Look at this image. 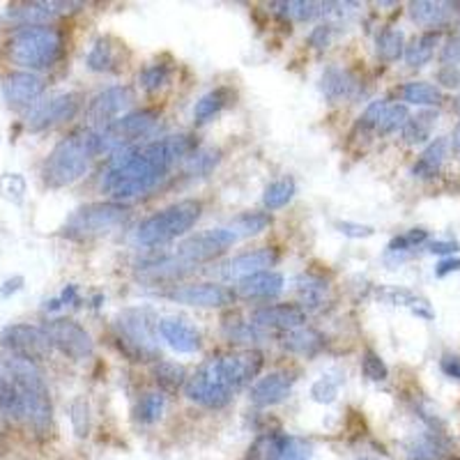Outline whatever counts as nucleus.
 Here are the masks:
<instances>
[{"label": "nucleus", "instance_id": "obj_1", "mask_svg": "<svg viewBox=\"0 0 460 460\" xmlns=\"http://www.w3.org/2000/svg\"><path fill=\"white\" fill-rule=\"evenodd\" d=\"M196 152L192 134H171L150 143H136L115 152L102 177V189L113 200L139 199L150 193L180 159Z\"/></svg>", "mask_w": 460, "mask_h": 460}, {"label": "nucleus", "instance_id": "obj_2", "mask_svg": "<svg viewBox=\"0 0 460 460\" xmlns=\"http://www.w3.org/2000/svg\"><path fill=\"white\" fill-rule=\"evenodd\" d=\"M260 369L262 354L256 350L212 357L196 373L189 375L184 382V396L208 410H221L260 373Z\"/></svg>", "mask_w": 460, "mask_h": 460}, {"label": "nucleus", "instance_id": "obj_3", "mask_svg": "<svg viewBox=\"0 0 460 460\" xmlns=\"http://www.w3.org/2000/svg\"><path fill=\"white\" fill-rule=\"evenodd\" d=\"M99 155V134L92 129H81L60 141L42 166V177L48 187L60 189L74 184L86 175L92 159Z\"/></svg>", "mask_w": 460, "mask_h": 460}, {"label": "nucleus", "instance_id": "obj_4", "mask_svg": "<svg viewBox=\"0 0 460 460\" xmlns=\"http://www.w3.org/2000/svg\"><path fill=\"white\" fill-rule=\"evenodd\" d=\"M63 55V38L55 28L30 26L19 28L7 42V58L16 67L28 72L51 70Z\"/></svg>", "mask_w": 460, "mask_h": 460}, {"label": "nucleus", "instance_id": "obj_5", "mask_svg": "<svg viewBox=\"0 0 460 460\" xmlns=\"http://www.w3.org/2000/svg\"><path fill=\"white\" fill-rule=\"evenodd\" d=\"M0 366L7 371V375L21 391L23 419L32 429L47 430L51 423V398H48L47 382H44L38 364L10 354V357L0 359Z\"/></svg>", "mask_w": 460, "mask_h": 460}, {"label": "nucleus", "instance_id": "obj_6", "mask_svg": "<svg viewBox=\"0 0 460 460\" xmlns=\"http://www.w3.org/2000/svg\"><path fill=\"white\" fill-rule=\"evenodd\" d=\"M200 209L203 208L199 200H180V203L168 205L157 215L148 217L134 230V242L141 246H159L177 240L196 226V221L200 219Z\"/></svg>", "mask_w": 460, "mask_h": 460}, {"label": "nucleus", "instance_id": "obj_7", "mask_svg": "<svg viewBox=\"0 0 460 460\" xmlns=\"http://www.w3.org/2000/svg\"><path fill=\"white\" fill-rule=\"evenodd\" d=\"M127 219V208L120 203H92L76 209L67 219L63 233L70 240H92L113 233Z\"/></svg>", "mask_w": 460, "mask_h": 460}, {"label": "nucleus", "instance_id": "obj_8", "mask_svg": "<svg viewBox=\"0 0 460 460\" xmlns=\"http://www.w3.org/2000/svg\"><path fill=\"white\" fill-rule=\"evenodd\" d=\"M159 123V113L152 108H141V111H132L120 115L118 120H113L111 124L99 132V155L102 152H120L124 148L139 143L141 139L150 134L152 129Z\"/></svg>", "mask_w": 460, "mask_h": 460}, {"label": "nucleus", "instance_id": "obj_9", "mask_svg": "<svg viewBox=\"0 0 460 460\" xmlns=\"http://www.w3.org/2000/svg\"><path fill=\"white\" fill-rule=\"evenodd\" d=\"M159 322L152 320L148 311H124L118 320L120 348L124 350L132 362H145V359H159L157 348L155 327Z\"/></svg>", "mask_w": 460, "mask_h": 460}, {"label": "nucleus", "instance_id": "obj_10", "mask_svg": "<svg viewBox=\"0 0 460 460\" xmlns=\"http://www.w3.org/2000/svg\"><path fill=\"white\" fill-rule=\"evenodd\" d=\"M237 240H240V237L235 235V230L233 228H209L205 230V233H199V235L184 240L183 244L177 246L175 258L193 269L199 268V265H203V262L219 258L221 253H224L226 249H230Z\"/></svg>", "mask_w": 460, "mask_h": 460}, {"label": "nucleus", "instance_id": "obj_11", "mask_svg": "<svg viewBox=\"0 0 460 460\" xmlns=\"http://www.w3.org/2000/svg\"><path fill=\"white\" fill-rule=\"evenodd\" d=\"M0 345L10 350V354L21 357L38 364L42 359L51 357V341H48L44 327L35 325H7L0 332Z\"/></svg>", "mask_w": 460, "mask_h": 460}, {"label": "nucleus", "instance_id": "obj_12", "mask_svg": "<svg viewBox=\"0 0 460 460\" xmlns=\"http://www.w3.org/2000/svg\"><path fill=\"white\" fill-rule=\"evenodd\" d=\"M44 332H47L51 345L58 348L64 357H70L72 362H83L95 353V343H92L90 334L79 322L67 320V318L48 320L44 325Z\"/></svg>", "mask_w": 460, "mask_h": 460}, {"label": "nucleus", "instance_id": "obj_13", "mask_svg": "<svg viewBox=\"0 0 460 460\" xmlns=\"http://www.w3.org/2000/svg\"><path fill=\"white\" fill-rule=\"evenodd\" d=\"M81 97L76 92H64V95H55L47 102H39L32 106V111L28 113L26 127L30 132H44V129H51L55 124H63L67 120H72L79 111Z\"/></svg>", "mask_w": 460, "mask_h": 460}, {"label": "nucleus", "instance_id": "obj_14", "mask_svg": "<svg viewBox=\"0 0 460 460\" xmlns=\"http://www.w3.org/2000/svg\"><path fill=\"white\" fill-rule=\"evenodd\" d=\"M171 300L187 306H199V309H221L235 302V293L217 284H193L171 293Z\"/></svg>", "mask_w": 460, "mask_h": 460}, {"label": "nucleus", "instance_id": "obj_15", "mask_svg": "<svg viewBox=\"0 0 460 460\" xmlns=\"http://www.w3.org/2000/svg\"><path fill=\"white\" fill-rule=\"evenodd\" d=\"M277 262L278 253L274 249H256V251H246L224 262L219 269V277L226 278V281H242V278L251 277V274L274 268Z\"/></svg>", "mask_w": 460, "mask_h": 460}, {"label": "nucleus", "instance_id": "obj_16", "mask_svg": "<svg viewBox=\"0 0 460 460\" xmlns=\"http://www.w3.org/2000/svg\"><path fill=\"white\" fill-rule=\"evenodd\" d=\"M44 92L42 76L32 72H12L3 79V97L12 108L30 106Z\"/></svg>", "mask_w": 460, "mask_h": 460}, {"label": "nucleus", "instance_id": "obj_17", "mask_svg": "<svg viewBox=\"0 0 460 460\" xmlns=\"http://www.w3.org/2000/svg\"><path fill=\"white\" fill-rule=\"evenodd\" d=\"M294 373L293 371H274V373L265 375L249 391V401L256 407H272L277 403L285 401L290 396L294 385Z\"/></svg>", "mask_w": 460, "mask_h": 460}, {"label": "nucleus", "instance_id": "obj_18", "mask_svg": "<svg viewBox=\"0 0 460 460\" xmlns=\"http://www.w3.org/2000/svg\"><path fill=\"white\" fill-rule=\"evenodd\" d=\"M134 102L132 90L124 86H113L106 88L104 92H99L97 97H92L90 106H88V118L95 124H111L113 120L120 118V113Z\"/></svg>", "mask_w": 460, "mask_h": 460}, {"label": "nucleus", "instance_id": "obj_19", "mask_svg": "<svg viewBox=\"0 0 460 460\" xmlns=\"http://www.w3.org/2000/svg\"><path fill=\"white\" fill-rule=\"evenodd\" d=\"M251 322L265 332L269 329H284V332H293L300 329L306 322V313L302 306L294 304H274V306H262V309L253 311Z\"/></svg>", "mask_w": 460, "mask_h": 460}, {"label": "nucleus", "instance_id": "obj_20", "mask_svg": "<svg viewBox=\"0 0 460 460\" xmlns=\"http://www.w3.org/2000/svg\"><path fill=\"white\" fill-rule=\"evenodd\" d=\"M157 332L171 345L175 353L192 354L200 350V332L184 318H161Z\"/></svg>", "mask_w": 460, "mask_h": 460}, {"label": "nucleus", "instance_id": "obj_21", "mask_svg": "<svg viewBox=\"0 0 460 460\" xmlns=\"http://www.w3.org/2000/svg\"><path fill=\"white\" fill-rule=\"evenodd\" d=\"M285 278L284 274L265 269V272L251 274V277L242 278L237 285V294L244 300H272L284 293Z\"/></svg>", "mask_w": 460, "mask_h": 460}, {"label": "nucleus", "instance_id": "obj_22", "mask_svg": "<svg viewBox=\"0 0 460 460\" xmlns=\"http://www.w3.org/2000/svg\"><path fill=\"white\" fill-rule=\"evenodd\" d=\"M320 90L327 102L338 104L343 99H353L359 90V81L353 72L341 70L336 64L327 67L320 76Z\"/></svg>", "mask_w": 460, "mask_h": 460}, {"label": "nucleus", "instance_id": "obj_23", "mask_svg": "<svg viewBox=\"0 0 460 460\" xmlns=\"http://www.w3.org/2000/svg\"><path fill=\"white\" fill-rule=\"evenodd\" d=\"M64 7H72V3H55V0H39V3H26L21 7L7 12V19L14 23H21L23 28L30 26H47L48 21H54L55 16L63 14Z\"/></svg>", "mask_w": 460, "mask_h": 460}, {"label": "nucleus", "instance_id": "obj_24", "mask_svg": "<svg viewBox=\"0 0 460 460\" xmlns=\"http://www.w3.org/2000/svg\"><path fill=\"white\" fill-rule=\"evenodd\" d=\"M284 348L293 354H300V357H316L325 348V336L318 329L300 327V329L285 332Z\"/></svg>", "mask_w": 460, "mask_h": 460}, {"label": "nucleus", "instance_id": "obj_25", "mask_svg": "<svg viewBox=\"0 0 460 460\" xmlns=\"http://www.w3.org/2000/svg\"><path fill=\"white\" fill-rule=\"evenodd\" d=\"M447 152H449V139H435L433 143L422 152V157L417 159V164L413 166V175L414 177H433L435 173L442 168L447 159Z\"/></svg>", "mask_w": 460, "mask_h": 460}, {"label": "nucleus", "instance_id": "obj_26", "mask_svg": "<svg viewBox=\"0 0 460 460\" xmlns=\"http://www.w3.org/2000/svg\"><path fill=\"white\" fill-rule=\"evenodd\" d=\"M382 300H387L389 304H396V306H407V309L413 311L417 318H423V320H433L435 313L430 309V304L422 297H417L414 293L410 290H403V288H389L385 293H380Z\"/></svg>", "mask_w": 460, "mask_h": 460}, {"label": "nucleus", "instance_id": "obj_27", "mask_svg": "<svg viewBox=\"0 0 460 460\" xmlns=\"http://www.w3.org/2000/svg\"><path fill=\"white\" fill-rule=\"evenodd\" d=\"M230 102V90L228 88H217V90L208 92L196 102L193 106V120L196 124H205L208 120H212L217 113H221L226 108V104Z\"/></svg>", "mask_w": 460, "mask_h": 460}, {"label": "nucleus", "instance_id": "obj_28", "mask_svg": "<svg viewBox=\"0 0 460 460\" xmlns=\"http://www.w3.org/2000/svg\"><path fill=\"white\" fill-rule=\"evenodd\" d=\"M0 413H5L7 417L23 419L21 391L3 366H0Z\"/></svg>", "mask_w": 460, "mask_h": 460}, {"label": "nucleus", "instance_id": "obj_29", "mask_svg": "<svg viewBox=\"0 0 460 460\" xmlns=\"http://www.w3.org/2000/svg\"><path fill=\"white\" fill-rule=\"evenodd\" d=\"M327 290H329V285H327L325 278L320 277L302 274V277L297 278V294H300L302 306H306V309H318V306H322V302H325L327 297Z\"/></svg>", "mask_w": 460, "mask_h": 460}, {"label": "nucleus", "instance_id": "obj_30", "mask_svg": "<svg viewBox=\"0 0 460 460\" xmlns=\"http://www.w3.org/2000/svg\"><path fill=\"white\" fill-rule=\"evenodd\" d=\"M435 123H438V111L417 113V115L407 120V124L403 127V141H405L407 145H417L423 143V141H429Z\"/></svg>", "mask_w": 460, "mask_h": 460}, {"label": "nucleus", "instance_id": "obj_31", "mask_svg": "<svg viewBox=\"0 0 460 460\" xmlns=\"http://www.w3.org/2000/svg\"><path fill=\"white\" fill-rule=\"evenodd\" d=\"M164 410H166V396L161 391H150L141 396V401L134 407V419L143 426H152V423L159 422L164 417Z\"/></svg>", "mask_w": 460, "mask_h": 460}, {"label": "nucleus", "instance_id": "obj_32", "mask_svg": "<svg viewBox=\"0 0 460 460\" xmlns=\"http://www.w3.org/2000/svg\"><path fill=\"white\" fill-rule=\"evenodd\" d=\"M375 51H378V58L385 63H396L405 54V35L401 30L387 28L375 39Z\"/></svg>", "mask_w": 460, "mask_h": 460}, {"label": "nucleus", "instance_id": "obj_33", "mask_svg": "<svg viewBox=\"0 0 460 460\" xmlns=\"http://www.w3.org/2000/svg\"><path fill=\"white\" fill-rule=\"evenodd\" d=\"M438 42H439L438 32H423L422 38H417L410 47H405L403 58H405V63L410 64V67H423V64L433 58Z\"/></svg>", "mask_w": 460, "mask_h": 460}, {"label": "nucleus", "instance_id": "obj_34", "mask_svg": "<svg viewBox=\"0 0 460 460\" xmlns=\"http://www.w3.org/2000/svg\"><path fill=\"white\" fill-rule=\"evenodd\" d=\"M115 63H118V51L111 44L108 38H99L92 44L90 54H88L86 64L88 70L92 72H111L115 70Z\"/></svg>", "mask_w": 460, "mask_h": 460}, {"label": "nucleus", "instance_id": "obj_35", "mask_svg": "<svg viewBox=\"0 0 460 460\" xmlns=\"http://www.w3.org/2000/svg\"><path fill=\"white\" fill-rule=\"evenodd\" d=\"M274 12L284 19H293V21H311L316 16L322 14V3H313V0H290V3H272Z\"/></svg>", "mask_w": 460, "mask_h": 460}, {"label": "nucleus", "instance_id": "obj_36", "mask_svg": "<svg viewBox=\"0 0 460 460\" xmlns=\"http://www.w3.org/2000/svg\"><path fill=\"white\" fill-rule=\"evenodd\" d=\"M447 3H433V0H417V3H410V16L413 21L419 26H439L445 21L449 10H447Z\"/></svg>", "mask_w": 460, "mask_h": 460}, {"label": "nucleus", "instance_id": "obj_37", "mask_svg": "<svg viewBox=\"0 0 460 460\" xmlns=\"http://www.w3.org/2000/svg\"><path fill=\"white\" fill-rule=\"evenodd\" d=\"M403 99L410 104H417V106H439L442 104V90L435 88L433 83H426V81H413L403 88Z\"/></svg>", "mask_w": 460, "mask_h": 460}, {"label": "nucleus", "instance_id": "obj_38", "mask_svg": "<svg viewBox=\"0 0 460 460\" xmlns=\"http://www.w3.org/2000/svg\"><path fill=\"white\" fill-rule=\"evenodd\" d=\"M152 375H155L157 385L164 391H177L187 382V371H184V366L173 364V362H157L152 366Z\"/></svg>", "mask_w": 460, "mask_h": 460}, {"label": "nucleus", "instance_id": "obj_39", "mask_svg": "<svg viewBox=\"0 0 460 460\" xmlns=\"http://www.w3.org/2000/svg\"><path fill=\"white\" fill-rule=\"evenodd\" d=\"M294 180L293 177H284V180H277V183L269 184L268 189H265V193H262V205H265V209H281L285 208V205L293 200L294 196Z\"/></svg>", "mask_w": 460, "mask_h": 460}, {"label": "nucleus", "instance_id": "obj_40", "mask_svg": "<svg viewBox=\"0 0 460 460\" xmlns=\"http://www.w3.org/2000/svg\"><path fill=\"white\" fill-rule=\"evenodd\" d=\"M407 120H410V111H407L405 104H387V108L382 111L380 120H378V127H375V132L382 136L387 134H394L396 129H403L407 124Z\"/></svg>", "mask_w": 460, "mask_h": 460}, {"label": "nucleus", "instance_id": "obj_41", "mask_svg": "<svg viewBox=\"0 0 460 460\" xmlns=\"http://www.w3.org/2000/svg\"><path fill=\"white\" fill-rule=\"evenodd\" d=\"M269 224H272V217L268 212H244L242 217H237L235 224L230 226V228L235 230L237 237H249L262 233Z\"/></svg>", "mask_w": 460, "mask_h": 460}, {"label": "nucleus", "instance_id": "obj_42", "mask_svg": "<svg viewBox=\"0 0 460 460\" xmlns=\"http://www.w3.org/2000/svg\"><path fill=\"white\" fill-rule=\"evenodd\" d=\"M439 435L426 433L407 445V460H435L439 456Z\"/></svg>", "mask_w": 460, "mask_h": 460}, {"label": "nucleus", "instance_id": "obj_43", "mask_svg": "<svg viewBox=\"0 0 460 460\" xmlns=\"http://www.w3.org/2000/svg\"><path fill=\"white\" fill-rule=\"evenodd\" d=\"M168 81H171V64H164V63L148 64V67L139 74L141 88L148 92H157L159 88L166 86Z\"/></svg>", "mask_w": 460, "mask_h": 460}, {"label": "nucleus", "instance_id": "obj_44", "mask_svg": "<svg viewBox=\"0 0 460 460\" xmlns=\"http://www.w3.org/2000/svg\"><path fill=\"white\" fill-rule=\"evenodd\" d=\"M221 152L215 148H205V150H196L187 157V173L192 175H208V173L215 171V166L219 164Z\"/></svg>", "mask_w": 460, "mask_h": 460}, {"label": "nucleus", "instance_id": "obj_45", "mask_svg": "<svg viewBox=\"0 0 460 460\" xmlns=\"http://www.w3.org/2000/svg\"><path fill=\"white\" fill-rule=\"evenodd\" d=\"M426 240H429V230L413 228V230H407V233H403V235L394 237L387 249H389V253H394V256H401V253L410 251V249H414V246L423 244Z\"/></svg>", "mask_w": 460, "mask_h": 460}, {"label": "nucleus", "instance_id": "obj_46", "mask_svg": "<svg viewBox=\"0 0 460 460\" xmlns=\"http://www.w3.org/2000/svg\"><path fill=\"white\" fill-rule=\"evenodd\" d=\"M226 336L235 343H256V341H262V338H268V332L249 320V322H235V325L226 327Z\"/></svg>", "mask_w": 460, "mask_h": 460}, {"label": "nucleus", "instance_id": "obj_47", "mask_svg": "<svg viewBox=\"0 0 460 460\" xmlns=\"http://www.w3.org/2000/svg\"><path fill=\"white\" fill-rule=\"evenodd\" d=\"M0 193H3V199H7L10 203H23V196H26V180H23L19 173H7V175L0 177Z\"/></svg>", "mask_w": 460, "mask_h": 460}, {"label": "nucleus", "instance_id": "obj_48", "mask_svg": "<svg viewBox=\"0 0 460 460\" xmlns=\"http://www.w3.org/2000/svg\"><path fill=\"white\" fill-rule=\"evenodd\" d=\"M362 373L373 382H385L389 378V369H387L385 359L380 357L373 350H364V357H362Z\"/></svg>", "mask_w": 460, "mask_h": 460}, {"label": "nucleus", "instance_id": "obj_49", "mask_svg": "<svg viewBox=\"0 0 460 460\" xmlns=\"http://www.w3.org/2000/svg\"><path fill=\"white\" fill-rule=\"evenodd\" d=\"M338 387H341V380H334L332 375H322L320 380H316L311 387V398L316 403H322V405H329V403L336 401Z\"/></svg>", "mask_w": 460, "mask_h": 460}, {"label": "nucleus", "instance_id": "obj_50", "mask_svg": "<svg viewBox=\"0 0 460 460\" xmlns=\"http://www.w3.org/2000/svg\"><path fill=\"white\" fill-rule=\"evenodd\" d=\"M70 419L72 426H74V433L79 438H88V433H90V405H88L86 398H76L72 403Z\"/></svg>", "mask_w": 460, "mask_h": 460}, {"label": "nucleus", "instance_id": "obj_51", "mask_svg": "<svg viewBox=\"0 0 460 460\" xmlns=\"http://www.w3.org/2000/svg\"><path fill=\"white\" fill-rule=\"evenodd\" d=\"M387 108V99H375V102H371L369 106H366V111L362 113V118H359V129H364V132H369V129H375L378 127V120H380L382 111Z\"/></svg>", "mask_w": 460, "mask_h": 460}, {"label": "nucleus", "instance_id": "obj_52", "mask_svg": "<svg viewBox=\"0 0 460 460\" xmlns=\"http://www.w3.org/2000/svg\"><path fill=\"white\" fill-rule=\"evenodd\" d=\"M336 230L350 240H362V237H371L375 233L371 226L354 224V221H336Z\"/></svg>", "mask_w": 460, "mask_h": 460}, {"label": "nucleus", "instance_id": "obj_53", "mask_svg": "<svg viewBox=\"0 0 460 460\" xmlns=\"http://www.w3.org/2000/svg\"><path fill=\"white\" fill-rule=\"evenodd\" d=\"M329 39H332V26H327V23L325 26H316L309 35V44L318 51H325L329 47Z\"/></svg>", "mask_w": 460, "mask_h": 460}, {"label": "nucleus", "instance_id": "obj_54", "mask_svg": "<svg viewBox=\"0 0 460 460\" xmlns=\"http://www.w3.org/2000/svg\"><path fill=\"white\" fill-rule=\"evenodd\" d=\"M439 369L451 380H460V357L458 354H445L439 359Z\"/></svg>", "mask_w": 460, "mask_h": 460}, {"label": "nucleus", "instance_id": "obj_55", "mask_svg": "<svg viewBox=\"0 0 460 460\" xmlns=\"http://www.w3.org/2000/svg\"><path fill=\"white\" fill-rule=\"evenodd\" d=\"M442 60L454 64V67L460 63V38H451L445 44V48H442Z\"/></svg>", "mask_w": 460, "mask_h": 460}, {"label": "nucleus", "instance_id": "obj_56", "mask_svg": "<svg viewBox=\"0 0 460 460\" xmlns=\"http://www.w3.org/2000/svg\"><path fill=\"white\" fill-rule=\"evenodd\" d=\"M429 251L435 253V256H454L456 251H460L458 242H430Z\"/></svg>", "mask_w": 460, "mask_h": 460}, {"label": "nucleus", "instance_id": "obj_57", "mask_svg": "<svg viewBox=\"0 0 460 460\" xmlns=\"http://www.w3.org/2000/svg\"><path fill=\"white\" fill-rule=\"evenodd\" d=\"M439 83H445L447 88H456L460 86V70H456L454 64H447V67H442L438 74Z\"/></svg>", "mask_w": 460, "mask_h": 460}, {"label": "nucleus", "instance_id": "obj_58", "mask_svg": "<svg viewBox=\"0 0 460 460\" xmlns=\"http://www.w3.org/2000/svg\"><path fill=\"white\" fill-rule=\"evenodd\" d=\"M458 269H460V258H454V256L442 258V260L438 262V268H435V277L442 278L451 272H458Z\"/></svg>", "mask_w": 460, "mask_h": 460}, {"label": "nucleus", "instance_id": "obj_59", "mask_svg": "<svg viewBox=\"0 0 460 460\" xmlns=\"http://www.w3.org/2000/svg\"><path fill=\"white\" fill-rule=\"evenodd\" d=\"M23 284H26V281H23V277L7 278L5 284L0 285V297H12V294L19 293V290L23 288Z\"/></svg>", "mask_w": 460, "mask_h": 460}, {"label": "nucleus", "instance_id": "obj_60", "mask_svg": "<svg viewBox=\"0 0 460 460\" xmlns=\"http://www.w3.org/2000/svg\"><path fill=\"white\" fill-rule=\"evenodd\" d=\"M58 300L63 302V306L64 304H74V302H79V290H76V285H67V288H64L63 293H60Z\"/></svg>", "mask_w": 460, "mask_h": 460}, {"label": "nucleus", "instance_id": "obj_61", "mask_svg": "<svg viewBox=\"0 0 460 460\" xmlns=\"http://www.w3.org/2000/svg\"><path fill=\"white\" fill-rule=\"evenodd\" d=\"M44 309H47V311H58V309H63V302H60L58 297H55V300H48L47 304H44Z\"/></svg>", "mask_w": 460, "mask_h": 460}, {"label": "nucleus", "instance_id": "obj_62", "mask_svg": "<svg viewBox=\"0 0 460 460\" xmlns=\"http://www.w3.org/2000/svg\"><path fill=\"white\" fill-rule=\"evenodd\" d=\"M454 148L456 150H460V123L456 124V129H454Z\"/></svg>", "mask_w": 460, "mask_h": 460}, {"label": "nucleus", "instance_id": "obj_63", "mask_svg": "<svg viewBox=\"0 0 460 460\" xmlns=\"http://www.w3.org/2000/svg\"><path fill=\"white\" fill-rule=\"evenodd\" d=\"M456 108H458V111H460V95H458V102H456Z\"/></svg>", "mask_w": 460, "mask_h": 460}]
</instances>
